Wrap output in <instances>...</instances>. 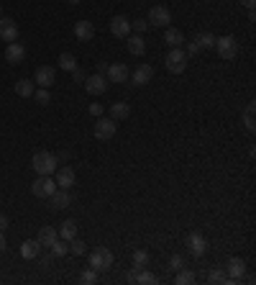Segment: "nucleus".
<instances>
[{"mask_svg":"<svg viewBox=\"0 0 256 285\" xmlns=\"http://www.w3.org/2000/svg\"><path fill=\"white\" fill-rule=\"evenodd\" d=\"M80 282H85V285H92V282H98V270H85L82 275H80Z\"/></svg>","mask_w":256,"mask_h":285,"instance_id":"obj_37","label":"nucleus"},{"mask_svg":"<svg viewBox=\"0 0 256 285\" xmlns=\"http://www.w3.org/2000/svg\"><path fill=\"white\" fill-rule=\"evenodd\" d=\"M57 154H52V152H36L34 154V159H31V167L39 172V175H54L57 172Z\"/></svg>","mask_w":256,"mask_h":285,"instance_id":"obj_1","label":"nucleus"},{"mask_svg":"<svg viewBox=\"0 0 256 285\" xmlns=\"http://www.w3.org/2000/svg\"><path fill=\"white\" fill-rule=\"evenodd\" d=\"M151 77H154V67H151V65H138V67L131 72V80H133L136 85H146V83H151Z\"/></svg>","mask_w":256,"mask_h":285,"instance_id":"obj_18","label":"nucleus"},{"mask_svg":"<svg viewBox=\"0 0 256 285\" xmlns=\"http://www.w3.org/2000/svg\"><path fill=\"white\" fill-rule=\"evenodd\" d=\"M128 282H141V285H156V282H159V277H156L154 272H149L146 267H133V270L128 272Z\"/></svg>","mask_w":256,"mask_h":285,"instance_id":"obj_11","label":"nucleus"},{"mask_svg":"<svg viewBox=\"0 0 256 285\" xmlns=\"http://www.w3.org/2000/svg\"><path fill=\"white\" fill-rule=\"evenodd\" d=\"M72 80H75V83H80V85H85V80H87L85 70H82V67H75V70H72Z\"/></svg>","mask_w":256,"mask_h":285,"instance_id":"obj_39","label":"nucleus"},{"mask_svg":"<svg viewBox=\"0 0 256 285\" xmlns=\"http://www.w3.org/2000/svg\"><path fill=\"white\" fill-rule=\"evenodd\" d=\"M0 39H3V42H16L18 39V24L13 21V18H0Z\"/></svg>","mask_w":256,"mask_h":285,"instance_id":"obj_12","label":"nucleus"},{"mask_svg":"<svg viewBox=\"0 0 256 285\" xmlns=\"http://www.w3.org/2000/svg\"><path fill=\"white\" fill-rule=\"evenodd\" d=\"M197 52H200V47H197V42H190V44L184 47V54H187V59H190V57H195Z\"/></svg>","mask_w":256,"mask_h":285,"instance_id":"obj_41","label":"nucleus"},{"mask_svg":"<svg viewBox=\"0 0 256 285\" xmlns=\"http://www.w3.org/2000/svg\"><path fill=\"white\" fill-rule=\"evenodd\" d=\"M8 223H11V218H8L6 213H0V231H6V229H8Z\"/></svg>","mask_w":256,"mask_h":285,"instance_id":"obj_43","label":"nucleus"},{"mask_svg":"<svg viewBox=\"0 0 256 285\" xmlns=\"http://www.w3.org/2000/svg\"><path fill=\"white\" fill-rule=\"evenodd\" d=\"M90 113L100 118V116H103V106H100V103H92V106H90Z\"/></svg>","mask_w":256,"mask_h":285,"instance_id":"obj_42","label":"nucleus"},{"mask_svg":"<svg viewBox=\"0 0 256 285\" xmlns=\"http://www.w3.org/2000/svg\"><path fill=\"white\" fill-rule=\"evenodd\" d=\"M69 157H72L69 152H59V154H57V162H67Z\"/></svg>","mask_w":256,"mask_h":285,"instance_id":"obj_45","label":"nucleus"},{"mask_svg":"<svg viewBox=\"0 0 256 285\" xmlns=\"http://www.w3.org/2000/svg\"><path fill=\"white\" fill-rule=\"evenodd\" d=\"M241 3H243V6H246V8H248V11H251V8H253V6H256V0H241Z\"/></svg>","mask_w":256,"mask_h":285,"instance_id":"obj_47","label":"nucleus"},{"mask_svg":"<svg viewBox=\"0 0 256 285\" xmlns=\"http://www.w3.org/2000/svg\"><path fill=\"white\" fill-rule=\"evenodd\" d=\"M131 29H133L136 34H144V31L149 29V21H144V18H138V21H131Z\"/></svg>","mask_w":256,"mask_h":285,"instance_id":"obj_38","label":"nucleus"},{"mask_svg":"<svg viewBox=\"0 0 256 285\" xmlns=\"http://www.w3.org/2000/svg\"><path fill=\"white\" fill-rule=\"evenodd\" d=\"M105 70H108V62H98V72L105 75Z\"/></svg>","mask_w":256,"mask_h":285,"instance_id":"obj_46","label":"nucleus"},{"mask_svg":"<svg viewBox=\"0 0 256 285\" xmlns=\"http://www.w3.org/2000/svg\"><path fill=\"white\" fill-rule=\"evenodd\" d=\"M164 42L174 49V47H184V34L179 31V29H172V26H167V31H164Z\"/></svg>","mask_w":256,"mask_h":285,"instance_id":"obj_23","label":"nucleus"},{"mask_svg":"<svg viewBox=\"0 0 256 285\" xmlns=\"http://www.w3.org/2000/svg\"><path fill=\"white\" fill-rule=\"evenodd\" d=\"M6 249V236H3V231H0V252Z\"/></svg>","mask_w":256,"mask_h":285,"instance_id":"obj_48","label":"nucleus"},{"mask_svg":"<svg viewBox=\"0 0 256 285\" xmlns=\"http://www.w3.org/2000/svg\"><path fill=\"white\" fill-rule=\"evenodd\" d=\"M39 257H41V254H39ZM52 257H54V254H46V257H41V267H44V270H49V267H52Z\"/></svg>","mask_w":256,"mask_h":285,"instance_id":"obj_44","label":"nucleus"},{"mask_svg":"<svg viewBox=\"0 0 256 285\" xmlns=\"http://www.w3.org/2000/svg\"><path fill=\"white\" fill-rule=\"evenodd\" d=\"M39 254H41L39 239H26V241L21 244V257H24V259H36Z\"/></svg>","mask_w":256,"mask_h":285,"instance_id":"obj_22","label":"nucleus"},{"mask_svg":"<svg viewBox=\"0 0 256 285\" xmlns=\"http://www.w3.org/2000/svg\"><path fill=\"white\" fill-rule=\"evenodd\" d=\"M75 36H77V42H92L95 26H92L90 21H77V24H75Z\"/></svg>","mask_w":256,"mask_h":285,"instance_id":"obj_19","label":"nucleus"},{"mask_svg":"<svg viewBox=\"0 0 256 285\" xmlns=\"http://www.w3.org/2000/svg\"><path fill=\"white\" fill-rule=\"evenodd\" d=\"M34 98H36V103H39V106H46V103L52 100L49 88H39V90H34Z\"/></svg>","mask_w":256,"mask_h":285,"instance_id":"obj_36","label":"nucleus"},{"mask_svg":"<svg viewBox=\"0 0 256 285\" xmlns=\"http://www.w3.org/2000/svg\"><path fill=\"white\" fill-rule=\"evenodd\" d=\"M75 236H77V221H72V218L62 221V226H59V239L69 241V239H75Z\"/></svg>","mask_w":256,"mask_h":285,"instance_id":"obj_26","label":"nucleus"},{"mask_svg":"<svg viewBox=\"0 0 256 285\" xmlns=\"http://www.w3.org/2000/svg\"><path fill=\"white\" fill-rule=\"evenodd\" d=\"M149 26H156V29H167L169 26V21H172V13H169V8H164V6H154L151 11H149Z\"/></svg>","mask_w":256,"mask_h":285,"instance_id":"obj_7","label":"nucleus"},{"mask_svg":"<svg viewBox=\"0 0 256 285\" xmlns=\"http://www.w3.org/2000/svg\"><path fill=\"white\" fill-rule=\"evenodd\" d=\"M149 259H151V254H149L146 249H136V252H133V267H146Z\"/></svg>","mask_w":256,"mask_h":285,"instance_id":"obj_33","label":"nucleus"},{"mask_svg":"<svg viewBox=\"0 0 256 285\" xmlns=\"http://www.w3.org/2000/svg\"><path fill=\"white\" fill-rule=\"evenodd\" d=\"M75 182H77V175H75V170H72L69 165H64V167H59V170H57V185H59V188L69 190Z\"/></svg>","mask_w":256,"mask_h":285,"instance_id":"obj_17","label":"nucleus"},{"mask_svg":"<svg viewBox=\"0 0 256 285\" xmlns=\"http://www.w3.org/2000/svg\"><path fill=\"white\" fill-rule=\"evenodd\" d=\"M54 190H57V180H52V175H41V177H36L34 185H31V193H34L36 198H49Z\"/></svg>","mask_w":256,"mask_h":285,"instance_id":"obj_5","label":"nucleus"},{"mask_svg":"<svg viewBox=\"0 0 256 285\" xmlns=\"http://www.w3.org/2000/svg\"><path fill=\"white\" fill-rule=\"evenodd\" d=\"M164 67H167L172 75H182V72L187 70V54H184V49H182V47L169 49V54L164 57Z\"/></svg>","mask_w":256,"mask_h":285,"instance_id":"obj_2","label":"nucleus"},{"mask_svg":"<svg viewBox=\"0 0 256 285\" xmlns=\"http://www.w3.org/2000/svg\"><path fill=\"white\" fill-rule=\"evenodd\" d=\"M54 83H57V70H54V67H46V65H44V67L36 70V85H39V88H52Z\"/></svg>","mask_w":256,"mask_h":285,"instance_id":"obj_16","label":"nucleus"},{"mask_svg":"<svg viewBox=\"0 0 256 285\" xmlns=\"http://www.w3.org/2000/svg\"><path fill=\"white\" fill-rule=\"evenodd\" d=\"M218 54H220V59H225V62H230V59H236L238 57V42H236V36H215V47H213Z\"/></svg>","mask_w":256,"mask_h":285,"instance_id":"obj_3","label":"nucleus"},{"mask_svg":"<svg viewBox=\"0 0 256 285\" xmlns=\"http://www.w3.org/2000/svg\"><path fill=\"white\" fill-rule=\"evenodd\" d=\"M36 239H39V244H41V247H52V244L59 239V231H57V226H41Z\"/></svg>","mask_w":256,"mask_h":285,"instance_id":"obj_21","label":"nucleus"},{"mask_svg":"<svg viewBox=\"0 0 256 285\" xmlns=\"http://www.w3.org/2000/svg\"><path fill=\"white\" fill-rule=\"evenodd\" d=\"M69 252L80 257V254H85V252H87V244H85L82 239H77V236H75V239H69Z\"/></svg>","mask_w":256,"mask_h":285,"instance_id":"obj_34","label":"nucleus"},{"mask_svg":"<svg viewBox=\"0 0 256 285\" xmlns=\"http://www.w3.org/2000/svg\"><path fill=\"white\" fill-rule=\"evenodd\" d=\"M195 280H197V275H195L192 270H187V267L177 270V277H174V282H177V285H192Z\"/></svg>","mask_w":256,"mask_h":285,"instance_id":"obj_28","label":"nucleus"},{"mask_svg":"<svg viewBox=\"0 0 256 285\" xmlns=\"http://www.w3.org/2000/svg\"><path fill=\"white\" fill-rule=\"evenodd\" d=\"M113 262H115V257H113V252H110L108 247H98V249H92V252H90V267H92V270H98V272L110 270V267H113Z\"/></svg>","mask_w":256,"mask_h":285,"instance_id":"obj_4","label":"nucleus"},{"mask_svg":"<svg viewBox=\"0 0 256 285\" xmlns=\"http://www.w3.org/2000/svg\"><path fill=\"white\" fill-rule=\"evenodd\" d=\"M110 116H113V121H126L131 116V106L123 103V100H118V103L110 106Z\"/></svg>","mask_w":256,"mask_h":285,"instance_id":"obj_25","label":"nucleus"},{"mask_svg":"<svg viewBox=\"0 0 256 285\" xmlns=\"http://www.w3.org/2000/svg\"><path fill=\"white\" fill-rule=\"evenodd\" d=\"M57 62H59V67H62V70H67V72H72V70L77 67V57H75V54H69V52H62Z\"/></svg>","mask_w":256,"mask_h":285,"instance_id":"obj_29","label":"nucleus"},{"mask_svg":"<svg viewBox=\"0 0 256 285\" xmlns=\"http://www.w3.org/2000/svg\"><path fill=\"white\" fill-rule=\"evenodd\" d=\"M187 247H190V252H192L195 257H202L205 249H207V241H205V236H202L200 231H190V234H187Z\"/></svg>","mask_w":256,"mask_h":285,"instance_id":"obj_14","label":"nucleus"},{"mask_svg":"<svg viewBox=\"0 0 256 285\" xmlns=\"http://www.w3.org/2000/svg\"><path fill=\"white\" fill-rule=\"evenodd\" d=\"M115 129H118V124L113 121V118H98V124H95V139H100V141H110L113 136H115Z\"/></svg>","mask_w":256,"mask_h":285,"instance_id":"obj_8","label":"nucleus"},{"mask_svg":"<svg viewBox=\"0 0 256 285\" xmlns=\"http://www.w3.org/2000/svg\"><path fill=\"white\" fill-rule=\"evenodd\" d=\"M225 280H228V275H225L223 267H220V270H210V275H207V282H213V285H218V282L223 285Z\"/></svg>","mask_w":256,"mask_h":285,"instance_id":"obj_35","label":"nucleus"},{"mask_svg":"<svg viewBox=\"0 0 256 285\" xmlns=\"http://www.w3.org/2000/svg\"><path fill=\"white\" fill-rule=\"evenodd\" d=\"M108 77L105 75H100V72H95V75H90L87 80H85V90L90 93V95H103L105 90H108Z\"/></svg>","mask_w":256,"mask_h":285,"instance_id":"obj_9","label":"nucleus"},{"mask_svg":"<svg viewBox=\"0 0 256 285\" xmlns=\"http://www.w3.org/2000/svg\"><path fill=\"white\" fill-rule=\"evenodd\" d=\"M69 3H72V6H77V3H80V0H69Z\"/></svg>","mask_w":256,"mask_h":285,"instance_id":"obj_49","label":"nucleus"},{"mask_svg":"<svg viewBox=\"0 0 256 285\" xmlns=\"http://www.w3.org/2000/svg\"><path fill=\"white\" fill-rule=\"evenodd\" d=\"M225 270H228V285H236V282H241L243 280V272H246V262L241 259V257H230L228 262H225Z\"/></svg>","mask_w":256,"mask_h":285,"instance_id":"obj_6","label":"nucleus"},{"mask_svg":"<svg viewBox=\"0 0 256 285\" xmlns=\"http://www.w3.org/2000/svg\"><path fill=\"white\" fill-rule=\"evenodd\" d=\"M253 116H256V106H253V103H248V106H246V111H243V126H246L248 131H253V129H256Z\"/></svg>","mask_w":256,"mask_h":285,"instance_id":"obj_30","label":"nucleus"},{"mask_svg":"<svg viewBox=\"0 0 256 285\" xmlns=\"http://www.w3.org/2000/svg\"><path fill=\"white\" fill-rule=\"evenodd\" d=\"M34 90H36V85L31 80H18L16 83V95H21V98H31Z\"/></svg>","mask_w":256,"mask_h":285,"instance_id":"obj_27","label":"nucleus"},{"mask_svg":"<svg viewBox=\"0 0 256 285\" xmlns=\"http://www.w3.org/2000/svg\"><path fill=\"white\" fill-rule=\"evenodd\" d=\"M0 18H3V6H0Z\"/></svg>","mask_w":256,"mask_h":285,"instance_id":"obj_50","label":"nucleus"},{"mask_svg":"<svg viewBox=\"0 0 256 285\" xmlns=\"http://www.w3.org/2000/svg\"><path fill=\"white\" fill-rule=\"evenodd\" d=\"M110 34H113L115 39H128V34H131V21H128L126 16H115V18L110 21Z\"/></svg>","mask_w":256,"mask_h":285,"instance_id":"obj_13","label":"nucleus"},{"mask_svg":"<svg viewBox=\"0 0 256 285\" xmlns=\"http://www.w3.org/2000/svg\"><path fill=\"white\" fill-rule=\"evenodd\" d=\"M197 47H200V49H213V47H215V34H210V31L197 34Z\"/></svg>","mask_w":256,"mask_h":285,"instance_id":"obj_31","label":"nucleus"},{"mask_svg":"<svg viewBox=\"0 0 256 285\" xmlns=\"http://www.w3.org/2000/svg\"><path fill=\"white\" fill-rule=\"evenodd\" d=\"M169 267H172V270H182V267H184V257H182V254H172Z\"/></svg>","mask_w":256,"mask_h":285,"instance_id":"obj_40","label":"nucleus"},{"mask_svg":"<svg viewBox=\"0 0 256 285\" xmlns=\"http://www.w3.org/2000/svg\"><path fill=\"white\" fill-rule=\"evenodd\" d=\"M105 77H108V83H126L131 77V72H128V67L123 62H113V65H108Z\"/></svg>","mask_w":256,"mask_h":285,"instance_id":"obj_10","label":"nucleus"},{"mask_svg":"<svg viewBox=\"0 0 256 285\" xmlns=\"http://www.w3.org/2000/svg\"><path fill=\"white\" fill-rule=\"evenodd\" d=\"M49 198H52V208H54V211H62V208H67V206L72 203V195H69V190H64V188L54 190Z\"/></svg>","mask_w":256,"mask_h":285,"instance_id":"obj_20","label":"nucleus"},{"mask_svg":"<svg viewBox=\"0 0 256 285\" xmlns=\"http://www.w3.org/2000/svg\"><path fill=\"white\" fill-rule=\"evenodd\" d=\"M49 249H52V254H54V257H64V254H69V241L57 239V241H54Z\"/></svg>","mask_w":256,"mask_h":285,"instance_id":"obj_32","label":"nucleus"},{"mask_svg":"<svg viewBox=\"0 0 256 285\" xmlns=\"http://www.w3.org/2000/svg\"><path fill=\"white\" fill-rule=\"evenodd\" d=\"M128 52H131L133 57H144V54H146V42L141 39V34L128 36Z\"/></svg>","mask_w":256,"mask_h":285,"instance_id":"obj_24","label":"nucleus"},{"mask_svg":"<svg viewBox=\"0 0 256 285\" xmlns=\"http://www.w3.org/2000/svg\"><path fill=\"white\" fill-rule=\"evenodd\" d=\"M6 59H8L11 65H21V62L26 59V47H24L21 42H11L8 49H6Z\"/></svg>","mask_w":256,"mask_h":285,"instance_id":"obj_15","label":"nucleus"}]
</instances>
